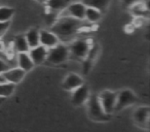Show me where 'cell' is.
Listing matches in <instances>:
<instances>
[{
    "label": "cell",
    "mask_w": 150,
    "mask_h": 132,
    "mask_svg": "<svg viewBox=\"0 0 150 132\" xmlns=\"http://www.w3.org/2000/svg\"><path fill=\"white\" fill-rule=\"evenodd\" d=\"M111 0H82V3L86 5V7H92V9H96L100 11L101 13L105 11L110 4Z\"/></svg>",
    "instance_id": "cell-16"
},
{
    "label": "cell",
    "mask_w": 150,
    "mask_h": 132,
    "mask_svg": "<svg viewBox=\"0 0 150 132\" xmlns=\"http://www.w3.org/2000/svg\"><path fill=\"white\" fill-rule=\"evenodd\" d=\"M47 50L45 46H35V48H31L28 52L31 60L33 61L34 65H41L43 63H45L46 61V56H47Z\"/></svg>",
    "instance_id": "cell-9"
},
{
    "label": "cell",
    "mask_w": 150,
    "mask_h": 132,
    "mask_svg": "<svg viewBox=\"0 0 150 132\" xmlns=\"http://www.w3.org/2000/svg\"><path fill=\"white\" fill-rule=\"evenodd\" d=\"M88 96H90L88 88L86 85L83 84L73 91L71 100H72L73 105H75V106H80V105H82L83 103H86V101H88Z\"/></svg>",
    "instance_id": "cell-11"
},
{
    "label": "cell",
    "mask_w": 150,
    "mask_h": 132,
    "mask_svg": "<svg viewBox=\"0 0 150 132\" xmlns=\"http://www.w3.org/2000/svg\"><path fill=\"white\" fill-rule=\"evenodd\" d=\"M39 41L40 44L45 46L46 49H52L60 44L59 37L50 30H40L39 31Z\"/></svg>",
    "instance_id": "cell-10"
},
{
    "label": "cell",
    "mask_w": 150,
    "mask_h": 132,
    "mask_svg": "<svg viewBox=\"0 0 150 132\" xmlns=\"http://www.w3.org/2000/svg\"><path fill=\"white\" fill-rule=\"evenodd\" d=\"M13 14H15V11L11 7L0 6V22H9Z\"/></svg>",
    "instance_id": "cell-22"
},
{
    "label": "cell",
    "mask_w": 150,
    "mask_h": 132,
    "mask_svg": "<svg viewBox=\"0 0 150 132\" xmlns=\"http://www.w3.org/2000/svg\"><path fill=\"white\" fill-rule=\"evenodd\" d=\"M11 23L9 22H0V38L4 35V33L7 31V29L9 28Z\"/></svg>",
    "instance_id": "cell-23"
},
{
    "label": "cell",
    "mask_w": 150,
    "mask_h": 132,
    "mask_svg": "<svg viewBox=\"0 0 150 132\" xmlns=\"http://www.w3.org/2000/svg\"><path fill=\"white\" fill-rule=\"evenodd\" d=\"M13 50L19 53H28L30 50V46L27 42L25 35H18L13 39Z\"/></svg>",
    "instance_id": "cell-17"
},
{
    "label": "cell",
    "mask_w": 150,
    "mask_h": 132,
    "mask_svg": "<svg viewBox=\"0 0 150 132\" xmlns=\"http://www.w3.org/2000/svg\"><path fill=\"white\" fill-rule=\"evenodd\" d=\"M36 1H38V2H41V3H45L47 0H36Z\"/></svg>",
    "instance_id": "cell-26"
},
{
    "label": "cell",
    "mask_w": 150,
    "mask_h": 132,
    "mask_svg": "<svg viewBox=\"0 0 150 132\" xmlns=\"http://www.w3.org/2000/svg\"><path fill=\"white\" fill-rule=\"evenodd\" d=\"M16 89V85L11 83L0 82V98L11 96Z\"/></svg>",
    "instance_id": "cell-20"
},
{
    "label": "cell",
    "mask_w": 150,
    "mask_h": 132,
    "mask_svg": "<svg viewBox=\"0 0 150 132\" xmlns=\"http://www.w3.org/2000/svg\"><path fill=\"white\" fill-rule=\"evenodd\" d=\"M138 2H140V0H123V4L129 7H131L132 5L136 4V3H138Z\"/></svg>",
    "instance_id": "cell-25"
},
{
    "label": "cell",
    "mask_w": 150,
    "mask_h": 132,
    "mask_svg": "<svg viewBox=\"0 0 150 132\" xmlns=\"http://www.w3.org/2000/svg\"><path fill=\"white\" fill-rule=\"evenodd\" d=\"M86 6L82 2H75L73 1L72 3L67 6L65 11H63L60 14V16H66V17H72L74 19L84 21V16H86Z\"/></svg>",
    "instance_id": "cell-6"
},
{
    "label": "cell",
    "mask_w": 150,
    "mask_h": 132,
    "mask_svg": "<svg viewBox=\"0 0 150 132\" xmlns=\"http://www.w3.org/2000/svg\"><path fill=\"white\" fill-rule=\"evenodd\" d=\"M82 22L83 21L74 19L72 17L60 16V18H58L54 25L50 27V31L54 32L59 39H70L82 27Z\"/></svg>",
    "instance_id": "cell-1"
},
{
    "label": "cell",
    "mask_w": 150,
    "mask_h": 132,
    "mask_svg": "<svg viewBox=\"0 0 150 132\" xmlns=\"http://www.w3.org/2000/svg\"><path fill=\"white\" fill-rule=\"evenodd\" d=\"M131 11L137 17H145L148 15V7L145 6L143 3L138 2L136 4L132 5L131 6Z\"/></svg>",
    "instance_id": "cell-21"
},
{
    "label": "cell",
    "mask_w": 150,
    "mask_h": 132,
    "mask_svg": "<svg viewBox=\"0 0 150 132\" xmlns=\"http://www.w3.org/2000/svg\"><path fill=\"white\" fill-rule=\"evenodd\" d=\"M117 93L112 92V91H103L99 95L101 105H102L104 111L107 115H111L114 111L115 104H116Z\"/></svg>",
    "instance_id": "cell-5"
},
{
    "label": "cell",
    "mask_w": 150,
    "mask_h": 132,
    "mask_svg": "<svg viewBox=\"0 0 150 132\" xmlns=\"http://www.w3.org/2000/svg\"><path fill=\"white\" fill-rule=\"evenodd\" d=\"M149 108L148 107H140L134 113V119L138 125L148 128L149 124Z\"/></svg>",
    "instance_id": "cell-15"
},
{
    "label": "cell",
    "mask_w": 150,
    "mask_h": 132,
    "mask_svg": "<svg viewBox=\"0 0 150 132\" xmlns=\"http://www.w3.org/2000/svg\"><path fill=\"white\" fill-rule=\"evenodd\" d=\"M9 68L8 64H7L5 61H3L2 59H0V76H1V73L2 72H4L5 70H7ZM0 81H1V78H0ZM2 82V81H1Z\"/></svg>",
    "instance_id": "cell-24"
},
{
    "label": "cell",
    "mask_w": 150,
    "mask_h": 132,
    "mask_svg": "<svg viewBox=\"0 0 150 132\" xmlns=\"http://www.w3.org/2000/svg\"><path fill=\"white\" fill-rule=\"evenodd\" d=\"M73 1L74 0H47L45 4L46 7H47V11L60 15Z\"/></svg>",
    "instance_id": "cell-12"
},
{
    "label": "cell",
    "mask_w": 150,
    "mask_h": 132,
    "mask_svg": "<svg viewBox=\"0 0 150 132\" xmlns=\"http://www.w3.org/2000/svg\"><path fill=\"white\" fill-rule=\"evenodd\" d=\"M70 58V52L69 48L65 44H57L56 46L47 50V56H46L45 62L52 65H60L66 62Z\"/></svg>",
    "instance_id": "cell-2"
},
{
    "label": "cell",
    "mask_w": 150,
    "mask_h": 132,
    "mask_svg": "<svg viewBox=\"0 0 150 132\" xmlns=\"http://www.w3.org/2000/svg\"><path fill=\"white\" fill-rule=\"evenodd\" d=\"M137 102V96L132 92L131 90H122L119 93H117L116 104H115L114 111H121L125 107L132 105Z\"/></svg>",
    "instance_id": "cell-7"
},
{
    "label": "cell",
    "mask_w": 150,
    "mask_h": 132,
    "mask_svg": "<svg viewBox=\"0 0 150 132\" xmlns=\"http://www.w3.org/2000/svg\"><path fill=\"white\" fill-rule=\"evenodd\" d=\"M88 113L91 119L95 121H107L109 120V115H107L101 105L98 95H90L88 99Z\"/></svg>",
    "instance_id": "cell-3"
},
{
    "label": "cell",
    "mask_w": 150,
    "mask_h": 132,
    "mask_svg": "<svg viewBox=\"0 0 150 132\" xmlns=\"http://www.w3.org/2000/svg\"><path fill=\"white\" fill-rule=\"evenodd\" d=\"M101 18H102V13L100 11L96 9H92V7H86L84 20L88 21L90 23H97L100 21Z\"/></svg>",
    "instance_id": "cell-19"
},
{
    "label": "cell",
    "mask_w": 150,
    "mask_h": 132,
    "mask_svg": "<svg viewBox=\"0 0 150 132\" xmlns=\"http://www.w3.org/2000/svg\"><path fill=\"white\" fill-rule=\"evenodd\" d=\"M91 46H92V44H90L88 39L74 40L71 44V46H68L69 52H70V57L77 59H86Z\"/></svg>",
    "instance_id": "cell-4"
},
{
    "label": "cell",
    "mask_w": 150,
    "mask_h": 132,
    "mask_svg": "<svg viewBox=\"0 0 150 132\" xmlns=\"http://www.w3.org/2000/svg\"><path fill=\"white\" fill-rule=\"evenodd\" d=\"M81 85H83V80L78 74L70 73L63 82V88L67 91H74Z\"/></svg>",
    "instance_id": "cell-13"
},
{
    "label": "cell",
    "mask_w": 150,
    "mask_h": 132,
    "mask_svg": "<svg viewBox=\"0 0 150 132\" xmlns=\"http://www.w3.org/2000/svg\"><path fill=\"white\" fill-rule=\"evenodd\" d=\"M17 62L18 67L23 69L25 72L32 70L34 66H35L28 53H19L17 55Z\"/></svg>",
    "instance_id": "cell-14"
},
{
    "label": "cell",
    "mask_w": 150,
    "mask_h": 132,
    "mask_svg": "<svg viewBox=\"0 0 150 132\" xmlns=\"http://www.w3.org/2000/svg\"><path fill=\"white\" fill-rule=\"evenodd\" d=\"M26 39H27V42L29 44L30 49L31 48H35V46H39L40 41H39V31L35 28L33 29H30L29 31L26 33L25 35Z\"/></svg>",
    "instance_id": "cell-18"
},
{
    "label": "cell",
    "mask_w": 150,
    "mask_h": 132,
    "mask_svg": "<svg viewBox=\"0 0 150 132\" xmlns=\"http://www.w3.org/2000/svg\"><path fill=\"white\" fill-rule=\"evenodd\" d=\"M26 72L23 69L19 67H15V68H8L7 70H5L4 72L1 73L0 78L2 82H6V83H11V84H19L23 81V78H25Z\"/></svg>",
    "instance_id": "cell-8"
}]
</instances>
